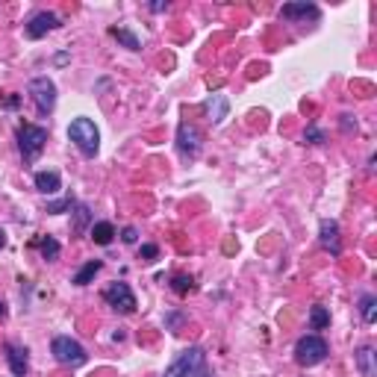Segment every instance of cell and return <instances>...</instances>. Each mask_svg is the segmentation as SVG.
I'll return each mask as SVG.
<instances>
[{
  "label": "cell",
  "instance_id": "18",
  "mask_svg": "<svg viewBox=\"0 0 377 377\" xmlns=\"http://www.w3.org/2000/svg\"><path fill=\"white\" fill-rule=\"evenodd\" d=\"M109 32H112V39H116L118 44H124V47H127V51H139V47H142L139 36H136V32H130L127 27H112Z\"/></svg>",
  "mask_w": 377,
  "mask_h": 377
},
{
  "label": "cell",
  "instance_id": "32",
  "mask_svg": "<svg viewBox=\"0 0 377 377\" xmlns=\"http://www.w3.org/2000/svg\"><path fill=\"white\" fill-rule=\"evenodd\" d=\"M68 62V54H56V65H65Z\"/></svg>",
  "mask_w": 377,
  "mask_h": 377
},
{
  "label": "cell",
  "instance_id": "34",
  "mask_svg": "<svg viewBox=\"0 0 377 377\" xmlns=\"http://www.w3.org/2000/svg\"><path fill=\"white\" fill-rule=\"evenodd\" d=\"M0 319H6V304L0 301Z\"/></svg>",
  "mask_w": 377,
  "mask_h": 377
},
{
  "label": "cell",
  "instance_id": "8",
  "mask_svg": "<svg viewBox=\"0 0 377 377\" xmlns=\"http://www.w3.org/2000/svg\"><path fill=\"white\" fill-rule=\"evenodd\" d=\"M177 151L183 159H198L201 151H204V136H201V130L189 124V121H180L177 127Z\"/></svg>",
  "mask_w": 377,
  "mask_h": 377
},
{
  "label": "cell",
  "instance_id": "33",
  "mask_svg": "<svg viewBox=\"0 0 377 377\" xmlns=\"http://www.w3.org/2000/svg\"><path fill=\"white\" fill-rule=\"evenodd\" d=\"M4 248H6V233L0 230V251H4Z\"/></svg>",
  "mask_w": 377,
  "mask_h": 377
},
{
  "label": "cell",
  "instance_id": "15",
  "mask_svg": "<svg viewBox=\"0 0 377 377\" xmlns=\"http://www.w3.org/2000/svg\"><path fill=\"white\" fill-rule=\"evenodd\" d=\"M354 359H357V369L363 377H377V354L371 345H363L354 354Z\"/></svg>",
  "mask_w": 377,
  "mask_h": 377
},
{
  "label": "cell",
  "instance_id": "9",
  "mask_svg": "<svg viewBox=\"0 0 377 377\" xmlns=\"http://www.w3.org/2000/svg\"><path fill=\"white\" fill-rule=\"evenodd\" d=\"M59 27H62L59 15L42 9V12H36V15H32V18L27 21V36H30V39H44L47 32H54V30H59Z\"/></svg>",
  "mask_w": 377,
  "mask_h": 377
},
{
  "label": "cell",
  "instance_id": "21",
  "mask_svg": "<svg viewBox=\"0 0 377 377\" xmlns=\"http://www.w3.org/2000/svg\"><path fill=\"white\" fill-rule=\"evenodd\" d=\"M327 324H330V309L316 304L313 309H309V327H313V330H324Z\"/></svg>",
  "mask_w": 377,
  "mask_h": 377
},
{
  "label": "cell",
  "instance_id": "30",
  "mask_svg": "<svg viewBox=\"0 0 377 377\" xmlns=\"http://www.w3.org/2000/svg\"><path fill=\"white\" fill-rule=\"evenodd\" d=\"M351 127L357 130V118L354 116H342V130H351Z\"/></svg>",
  "mask_w": 377,
  "mask_h": 377
},
{
  "label": "cell",
  "instance_id": "13",
  "mask_svg": "<svg viewBox=\"0 0 377 377\" xmlns=\"http://www.w3.org/2000/svg\"><path fill=\"white\" fill-rule=\"evenodd\" d=\"M201 109H204V116L209 118V124H221L227 118V112H230V101H227L224 94H209Z\"/></svg>",
  "mask_w": 377,
  "mask_h": 377
},
{
  "label": "cell",
  "instance_id": "27",
  "mask_svg": "<svg viewBox=\"0 0 377 377\" xmlns=\"http://www.w3.org/2000/svg\"><path fill=\"white\" fill-rule=\"evenodd\" d=\"M166 321H168V327H171V333H180V324L186 321V316H183V313H171Z\"/></svg>",
  "mask_w": 377,
  "mask_h": 377
},
{
  "label": "cell",
  "instance_id": "17",
  "mask_svg": "<svg viewBox=\"0 0 377 377\" xmlns=\"http://www.w3.org/2000/svg\"><path fill=\"white\" fill-rule=\"evenodd\" d=\"M101 268H104V262H101V259H89L86 266H83V268H80V271L71 277V283H74V286H89V283L94 280V274L101 271Z\"/></svg>",
  "mask_w": 377,
  "mask_h": 377
},
{
  "label": "cell",
  "instance_id": "22",
  "mask_svg": "<svg viewBox=\"0 0 377 377\" xmlns=\"http://www.w3.org/2000/svg\"><path fill=\"white\" fill-rule=\"evenodd\" d=\"M74 216H77V221H74V233H86V227H89V221H92L89 206H86V204H74Z\"/></svg>",
  "mask_w": 377,
  "mask_h": 377
},
{
  "label": "cell",
  "instance_id": "3",
  "mask_svg": "<svg viewBox=\"0 0 377 377\" xmlns=\"http://www.w3.org/2000/svg\"><path fill=\"white\" fill-rule=\"evenodd\" d=\"M327 354H330V348H327V342L319 333H307L295 342V359H298V366L313 369V366L324 363Z\"/></svg>",
  "mask_w": 377,
  "mask_h": 377
},
{
  "label": "cell",
  "instance_id": "6",
  "mask_svg": "<svg viewBox=\"0 0 377 377\" xmlns=\"http://www.w3.org/2000/svg\"><path fill=\"white\" fill-rule=\"evenodd\" d=\"M30 97L36 104L39 116H51L56 109V83L51 77H32L30 80Z\"/></svg>",
  "mask_w": 377,
  "mask_h": 377
},
{
  "label": "cell",
  "instance_id": "14",
  "mask_svg": "<svg viewBox=\"0 0 377 377\" xmlns=\"http://www.w3.org/2000/svg\"><path fill=\"white\" fill-rule=\"evenodd\" d=\"M32 183H36V192L42 194H56L62 189V177L59 171H36L32 174Z\"/></svg>",
  "mask_w": 377,
  "mask_h": 377
},
{
  "label": "cell",
  "instance_id": "12",
  "mask_svg": "<svg viewBox=\"0 0 377 377\" xmlns=\"http://www.w3.org/2000/svg\"><path fill=\"white\" fill-rule=\"evenodd\" d=\"M280 15L286 21H319V6L316 4H307V0H301V4H286L280 9Z\"/></svg>",
  "mask_w": 377,
  "mask_h": 377
},
{
  "label": "cell",
  "instance_id": "20",
  "mask_svg": "<svg viewBox=\"0 0 377 377\" xmlns=\"http://www.w3.org/2000/svg\"><path fill=\"white\" fill-rule=\"evenodd\" d=\"M359 313H363V321L366 324H374L377 321V298L371 292H366L363 298H359Z\"/></svg>",
  "mask_w": 377,
  "mask_h": 377
},
{
  "label": "cell",
  "instance_id": "31",
  "mask_svg": "<svg viewBox=\"0 0 377 377\" xmlns=\"http://www.w3.org/2000/svg\"><path fill=\"white\" fill-rule=\"evenodd\" d=\"M168 4H151V12H166Z\"/></svg>",
  "mask_w": 377,
  "mask_h": 377
},
{
  "label": "cell",
  "instance_id": "23",
  "mask_svg": "<svg viewBox=\"0 0 377 377\" xmlns=\"http://www.w3.org/2000/svg\"><path fill=\"white\" fill-rule=\"evenodd\" d=\"M171 289H174L177 295H189V292L194 289V277H189V274H174V277H171Z\"/></svg>",
  "mask_w": 377,
  "mask_h": 377
},
{
  "label": "cell",
  "instance_id": "25",
  "mask_svg": "<svg viewBox=\"0 0 377 377\" xmlns=\"http://www.w3.org/2000/svg\"><path fill=\"white\" fill-rule=\"evenodd\" d=\"M65 209H74V201L71 198L56 201V204H47V212H51V216H59V212H65Z\"/></svg>",
  "mask_w": 377,
  "mask_h": 377
},
{
  "label": "cell",
  "instance_id": "10",
  "mask_svg": "<svg viewBox=\"0 0 377 377\" xmlns=\"http://www.w3.org/2000/svg\"><path fill=\"white\" fill-rule=\"evenodd\" d=\"M4 351H6V363H9L12 374L15 377H24L30 371V351L21 345V342H6Z\"/></svg>",
  "mask_w": 377,
  "mask_h": 377
},
{
  "label": "cell",
  "instance_id": "26",
  "mask_svg": "<svg viewBox=\"0 0 377 377\" xmlns=\"http://www.w3.org/2000/svg\"><path fill=\"white\" fill-rule=\"evenodd\" d=\"M139 254H142L144 262H154V259L159 257V248H156V245H142V251H139Z\"/></svg>",
  "mask_w": 377,
  "mask_h": 377
},
{
  "label": "cell",
  "instance_id": "16",
  "mask_svg": "<svg viewBox=\"0 0 377 377\" xmlns=\"http://www.w3.org/2000/svg\"><path fill=\"white\" fill-rule=\"evenodd\" d=\"M89 236L94 239V245H112V239H116V227H112V221H94L89 227Z\"/></svg>",
  "mask_w": 377,
  "mask_h": 377
},
{
  "label": "cell",
  "instance_id": "1",
  "mask_svg": "<svg viewBox=\"0 0 377 377\" xmlns=\"http://www.w3.org/2000/svg\"><path fill=\"white\" fill-rule=\"evenodd\" d=\"M68 139L77 144V151L86 159H94L97 151H101V130H97V124L86 116H80L68 124Z\"/></svg>",
  "mask_w": 377,
  "mask_h": 377
},
{
  "label": "cell",
  "instance_id": "28",
  "mask_svg": "<svg viewBox=\"0 0 377 377\" xmlns=\"http://www.w3.org/2000/svg\"><path fill=\"white\" fill-rule=\"evenodd\" d=\"M121 239H124L127 245H136V242H139V230H136V227H124V230H121Z\"/></svg>",
  "mask_w": 377,
  "mask_h": 377
},
{
  "label": "cell",
  "instance_id": "11",
  "mask_svg": "<svg viewBox=\"0 0 377 377\" xmlns=\"http://www.w3.org/2000/svg\"><path fill=\"white\" fill-rule=\"evenodd\" d=\"M319 242H321V248L324 251H330L333 257L342 254V236H339V224L330 221V218H324L319 224Z\"/></svg>",
  "mask_w": 377,
  "mask_h": 377
},
{
  "label": "cell",
  "instance_id": "7",
  "mask_svg": "<svg viewBox=\"0 0 377 377\" xmlns=\"http://www.w3.org/2000/svg\"><path fill=\"white\" fill-rule=\"evenodd\" d=\"M104 301H106V307H112L121 316L136 313V295H133V289H130V283H124V280L109 283L104 289Z\"/></svg>",
  "mask_w": 377,
  "mask_h": 377
},
{
  "label": "cell",
  "instance_id": "2",
  "mask_svg": "<svg viewBox=\"0 0 377 377\" xmlns=\"http://www.w3.org/2000/svg\"><path fill=\"white\" fill-rule=\"evenodd\" d=\"M204 369H206V351L201 345H192L177 354V359L166 369L162 377H198Z\"/></svg>",
  "mask_w": 377,
  "mask_h": 377
},
{
  "label": "cell",
  "instance_id": "19",
  "mask_svg": "<svg viewBox=\"0 0 377 377\" xmlns=\"http://www.w3.org/2000/svg\"><path fill=\"white\" fill-rule=\"evenodd\" d=\"M32 245H36V248L42 251V257L47 259V262H54V259H59V242L54 239V236H42V239H36V242H32Z\"/></svg>",
  "mask_w": 377,
  "mask_h": 377
},
{
  "label": "cell",
  "instance_id": "24",
  "mask_svg": "<svg viewBox=\"0 0 377 377\" xmlns=\"http://www.w3.org/2000/svg\"><path fill=\"white\" fill-rule=\"evenodd\" d=\"M304 142H309V144H324V142H327V133H324L321 127L309 124V127H307V133H304Z\"/></svg>",
  "mask_w": 377,
  "mask_h": 377
},
{
  "label": "cell",
  "instance_id": "5",
  "mask_svg": "<svg viewBox=\"0 0 377 377\" xmlns=\"http://www.w3.org/2000/svg\"><path fill=\"white\" fill-rule=\"evenodd\" d=\"M51 354H54L56 363L71 366V369H80V366H86V363H89L86 348L80 345L77 339H71V336H56V339L51 342Z\"/></svg>",
  "mask_w": 377,
  "mask_h": 377
},
{
  "label": "cell",
  "instance_id": "4",
  "mask_svg": "<svg viewBox=\"0 0 377 377\" xmlns=\"http://www.w3.org/2000/svg\"><path fill=\"white\" fill-rule=\"evenodd\" d=\"M47 144V130L39 124H21L18 127V151L24 162H36Z\"/></svg>",
  "mask_w": 377,
  "mask_h": 377
},
{
  "label": "cell",
  "instance_id": "29",
  "mask_svg": "<svg viewBox=\"0 0 377 377\" xmlns=\"http://www.w3.org/2000/svg\"><path fill=\"white\" fill-rule=\"evenodd\" d=\"M18 104H21V97H18V94H9L4 106H6V109H18Z\"/></svg>",
  "mask_w": 377,
  "mask_h": 377
}]
</instances>
